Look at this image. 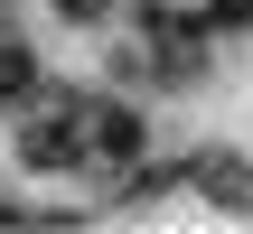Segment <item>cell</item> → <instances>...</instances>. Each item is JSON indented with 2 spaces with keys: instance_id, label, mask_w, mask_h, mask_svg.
<instances>
[{
  "instance_id": "obj_2",
  "label": "cell",
  "mask_w": 253,
  "mask_h": 234,
  "mask_svg": "<svg viewBox=\"0 0 253 234\" xmlns=\"http://www.w3.org/2000/svg\"><path fill=\"white\" fill-rule=\"evenodd\" d=\"M94 131H103V159H141V122L131 113H94Z\"/></svg>"
},
{
  "instance_id": "obj_6",
  "label": "cell",
  "mask_w": 253,
  "mask_h": 234,
  "mask_svg": "<svg viewBox=\"0 0 253 234\" xmlns=\"http://www.w3.org/2000/svg\"><path fill=\"white\" fill-rule=\"evenodd\" d=\"M56 9H66V19H75V28H94V19H103V9H113V0H56Z\"/></svg>"
},
{
  "instance_id": "obj_4",
  "label": "cell",
  "mask_w": 253,
  "mask_h": 234,
  "mask_svg": "<svg viewBox=\"0 0 253 234\" xmlns=\"http://www.w3.org/2000/svg\"><path fill=\"white\" fill-rule=\"evenodd\" d=\"M19 94H38V56L28 47H0V103H19Z\"/></svg>"
},
{
  "instance_id": "obj_3",
  "label": "cell",
  "mask_w": 253,
  "mask_h": 234,
  "mask_svg": "<svg viewBox=\"0 0 253 234\" xmlns=\"http://www.w3.org/2000/svg\"><path fill=\"white\" fill-rule=\"evenodd\" d=\"M131 19H141V28H150V38H188V28H207V19H188V9H178V0H141V9H131Z\"/></svg>"
},
{
  "instance_id": "obj_1",
  "label": "cell",
  "mask_w": 253,
  "mask_h": 234,
  "mask_svg": "<svg viewBox=\"0 0 253 234\" xmlns=\"http://www.w3.org/2000/svg\"><path fill=\"white\" fill-rule=\"evenodd\" d=\"M84 122H94L84 103H66L56 122L38 113V122H28V169H84Z\"/></svg>"
},
{
  "instance_id": "obj_5",
  "label": "cell",
  "mask_w": 253,
  "mask_h": 234,
  "mask_svg": "<svg viewBox=\"0 0 253 234\" xmlns=\"http://www.w3.org/2000/svg\"><path fill=\"white\" fill-rule=\"evenodd\" d=\"M207 28H253V0H197Z\"/></svg>"
}]
</instances>
